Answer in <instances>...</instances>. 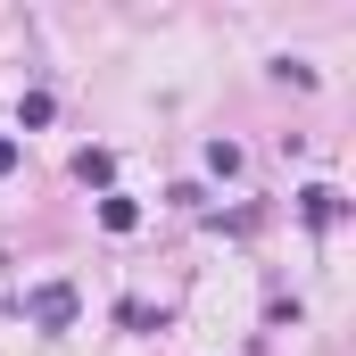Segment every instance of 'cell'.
Listing matches in <instances>:
<instances>
[{"label": "cell", "instance_id": "cell-1", "mask_svg": "<svg viewBox=\"0 0 356 356\" xmlns=\"http://www.w3.org/2000/svg\"><path fill=\"white\" fill-rule=\"evenodd\" d=\"M33 323H42V332H67V323H75V290H67V282H42V290H33Z\"/></svg>", "mask_w": 356, "mask_h": 356}, {"label": "cell", "instance_id": "cell-2", "mask_svg": "<svg viewBox=\"0 0 356 356\" xmlns=\"http://www.w3.org/2000/svg\"><path fill=\"white\" fill-rule=\"evenodd\" d=\"M298 207H307V224H340V216H348V199H340L332 182H315V191H307Z\"/></svg>", "mask_w": 356, "mask_h": 356}, {"label": "cell", "instance_id": "cell-4", "mask_svg": "<svg viewBox=\"0 0 356 356\" xmlns=\"http://www.w3.org/2000/svg\"><path fill=\"white\" fill-rule=\"evenodd\" d=\"M75 175H83V182H108V175H116V158H108V149H83V158H75Z\"/></svg>", "mask_w": 356, "mask_h": 356}, {"label": "cell", "instance_id": "cell-3", "mask_svg": "<svg viewBox=\"0 0 356 356\" xmlns=\"http://www.w3.org/2000/svg\"><path fill=\"white\" fill-rule=\"evenodd\" d=\"M99 224H108V232H133L141 207H133V199H99Z\"/></svg>", "mask_w": 356, "mask_h": 356}, {"label": "cell", "instance_id": "cell-5", "mask_svg": "<svg viewBox=\"0 0 356 356\" xmlns=\"http://www.w3.org/2000/svg\"><path fill=\"white\" fill-rule=\"evenodd\" d=\"M8 166H17V141H0V175H8Z\"/></svg>", "mask_w": 356, "mask_h": 356}]
</instances>
